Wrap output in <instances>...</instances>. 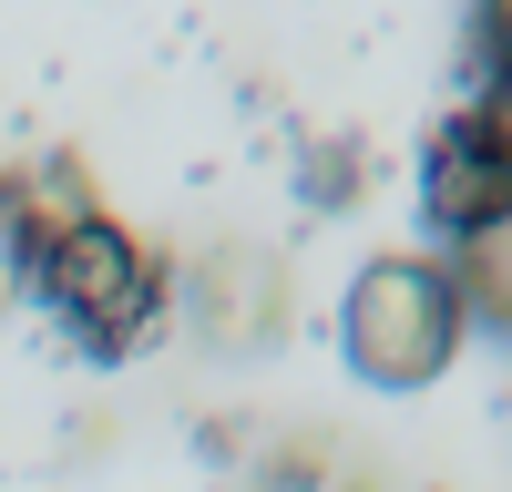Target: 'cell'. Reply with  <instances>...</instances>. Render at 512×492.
Returning a JSON list of instances; mask_svg holds the SVG:
<instances>
[{
	"mask_svg": "<svg viewBox=\"0 0 512 492\" xmlns=\"http://www.w3.org/2000/svg\"><path fill=\"white\" fill-rule=\"evenodd\" d=\"M461 328H472V308L441 257H369L338 298V349L369 390H431L461 359Z\"/></svg>",
	"mask_w": 512,
	"mask_h": 492,
	"instance_id": "1",
	"label": "cell"
},
{
	"mask_svg": "<svg viewBox=\"0 0 512 492\" xmlns=\"http://www.w3.org/2000/svg\"><path fill=\"white\" fill-rule=\"evenodd\" d=\"M31 287L62 308V328H72L93 359H123V349H144V328H154V308H164V257H154L134 226H113L103 205H93L82 226H62L52 246H41Z\"/></svg>",
	"mask_w": 512,
	"mask_h": 492,
	"instance_id": "2",
	"label": "cell"
},
{
	"mask_svg": "<svg viewBox=\"0 0 512 492\" xmlns=\"http://www.w3.org/2000/svg\"><path fill=\"white\" fill-rule=\"evenodd\" d=\"M420 216H431L441 236H492L512 216V154L482 134V113H451L431 144H420Z\"/></svg>",
	"mask_w": 512,
	"mask_h": 492,
	"instance_id": "3",
	"label": "cell"
},
{
	"mask_svg": "<svg viewBox=\"0 0 512 492\" xmlns=\"http://www.w3.org/2000/svg\"><path fill=\"white\" fill-rule=\"evenodd\" d=\"M195 318L216 328L226 349L287 328V277H277V257H256V246H216V257L195 267Z\"/></svg>",
	"mask_w": 512,
	"mask_h": 492,
	"instance_id": "4",
	"label": "cell"
},
{
	"mask_svg": "<svg viewBox=\"0 0 512 492\" xmlns=\"http://www.w3.org/2000/svg\"><path fill=\"white\" fill-rule=\"evenodd\" d=\"M451 287H461V308H472V318L512 328V216H502L492 236H472V246H461V267H451Z\"/></svg>",
	"mask_w": 512,
	"mask_h": 492,
	"instance_id": "5",
	"label": "cell"
},
{
	"mask_svg": "<svg viewBox=\"0 0 512 492\" xmlns=\"http://www.w3.org/2000/svg\"><path fill=\"white\" fill-rule=\"evenodd\" d=\"M369 185V154L359 144H308V205H349Z\"/></svg>",
	"mask_w": 512,
	"mask_h": 492,
	"instance_id": "6",
	"label": "cell"
},
{
	"mask_svg": "<svg viewBox=\"0 0 512 492\" xmlns=\"http://www.w3.org/2000/svg\"><path fill=\"white\" fill-rule=\"evenodd\" d=\"M472 113H482V134L512 154V62H492V82H482V103H472Z\"/></svg>",
	"mask_w": 512,
	"mask_h": 492,
	"instance_id": "7",
	"label": "cell"
},
{
	"mask_svg": "<svg viewBox=\"0 0 512 492\" xmlns=\"http://www.w3.org/2000/svg\"><path fill=\"white\" fill-rule=\"evenodd\" d=\"M482 52L512 62V0H482Z\"/></svg>",
	"mask_w": 512,
	"mask_h": 492,
	"instance_id": "8",
	"label": "cell"
}]
</instances>
